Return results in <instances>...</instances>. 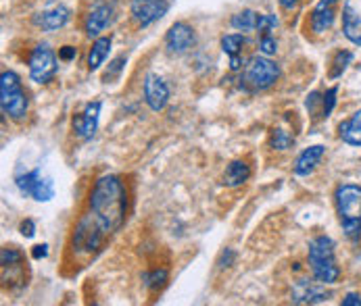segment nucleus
Masks as SVG:
<instances>
[{
    "instance_id": "9",
    "label": "nucleus",
    "mask_w": 361,
    "mask_h": 306,
    "mask_svg": "<svg viewBox=\"0 0 361 306\" xmlns=\"http://www.w3.org/2000/svg\"><path fill=\"white\" fill-rule=\"evenodd\" d=\"M169 8L167 0H132V17L140 27H149L159 21Z\"/></svg>"
},
{
    "instance_id": "22",
    "label": "nucleus",
    "mask_w": 361,
    "mask_h": 306,
    "mask_svg": "<svg viewBox=\"0 0 361 306\" xmlns=\"http://www.w3.org/2000/svg\"><path fill=\"white\" fill-rule=\"evenodd\" d=\"M111 44H113V38L111 36H101L94 40L92 49L88 52V71H99L101 65L106 60L109 52H111Z\"/></svg>"
},
{
    "instance_id": "6",
    "label": "nucleus",
    "mask_w": 361,
    "mask_h": 306,
    "mask_svg": "<svg viewBox=\"0 0 361 306\" xmlns=\"http://www.w3.org/2000/svg\"><path fill=\"white\" fill-rule=\"evenodd\" d=\"M15 186L23 196L34 198L36 203H49L54 198V184L51 177H44L40 169L17 173L15 175Z\"/></svg>"
},
{
    "instance_id": "18",
    "label": "nucleus",
    "mask_w": 361,
    "mask_h": 306,
    "mask_svg": "<svg viewBox=\"0 0 361 306\" xmlns=\"http://www.w3.org/2000/svg\"><path fill=\"white\" fill-rule=\"evenodd\" d=\"M324 153H326V148H324L322 144H315V146L305 148L303 153L297 156V160H295V167H293L295 175L305 177V175L313 173L315 167L319 165V160L324 158Z\"/></svg>"
},
{
    "instance_id": "11",
    "label": "nucleus",
    "mask_w": 361,
    "mask_h": 306,
    "mask_svg": "<svg viewBox=\"0 0 361 306\" xmlns=\"http://www.w3.org/2000/svg\"><path fill=\"white\" fill-rule=\"evenodd\" d=\"M165 46L171 54H184L195 46V30L184 23V21H178L173 23L169 30H167V36H165Z\"/></svg>"
},
{
    "instance_id": "7",
    "label": "nucleus",
    "mask_w": 361,
    "mask_h": 306,
    "mask_svg": "<svg viewBox=\"0 0 361 306\" xmlns=\"http://www.w3.org/2000/svg\"><path fill=\"white\" fill-rule=\"evenodd\" d=\"M30 77L36 84H49L52 77L56 75L59 63H56V54L52 52L49 44H38L32 54H30Z\"/></svg>"
},
{
    "instance_id": "1",
    "label": "nucleus",
    "mask_w": 361,
    "mask_h": 306,
    "mask_svg": "<svg viewBox=\"0 0 361 306\" xmlns=\"http://www.w3.org/2000/svg\"><path fill=\"white\" fill-rule=\"evenodd\" d=\"M128 212V190L119 175L106 173L94 181L88 208L71 236V250L78 256H92L104 242L121 229Z\"/></svg>"
},
{
    "instance_id": "2",
    "label": "nucleus",
    "mask_w": 361,
    "mask_h": 306,
    "mask_svg": "<svg viewBox=\"0 0 361 306\" xmlns=\"http://www.w3.org/2000/svg\"><path fill=\"white\" fill-rule=\"evenodd\" d=\"M334 203L341 227L351 242H360L361 238V186L343 184L334 192Z\"/></svg>"
},
{
    "instance_id": "31",
    "label": "nucleus",
    "mask_w": 361,
    "mask_h": 306,
    "mask_svg": "<svg viewBox=\"0 0 361 306\" xmlns=\"http://www.w3.org/2000/svg\"><path fill=\"white\" fill-rule=\"evenodd\" d=\"M305 106L310 110V115H319L322 117V92H311L305 101Z\"/></svg>"
},
{
    "instance_id": "25",
    "label": "nucleus",
    "mask_w": 361,
    "mask_h": 306,
    "mask_svg": "<svg viewBox=\"0 0 361 306\" xmlns=\"http://www.w3.org/2000/svg\"><path fill=\"white\" fill-rule=\"evenodd\" d=\"M351 60H353V52L349 51H338L336 52V56H334V63H332V69H330V79H338L345 71H347V67L351 65Z\"/></svg>"
},
{
    "instance_id": "28",
    "label": "nucleus",
    "mask_w": 361,
    "mask_h": 306,
    "mask_svg": "<svg viewBox=\"0 0 361 306\" xmlns=\"http://www.w3.org/2000/svg\"><path fill=\"white\" fill-rule=\"evenodd\" d=\"M126 60H128V56L126 54H121V56H117L113 63H111V67H109V71L104 73V82H109V79H115L121 71H123V67H126Z\"/></svg>"
},
{
    "instance_id": "23",
    "label": "nucleus",
    "mask_w": 361,
    "mask_h": 306,
    "mask_svg": "<svg viewBox=\"0 0 361 306\" xmlns=\"http://www.w3.org/2000/svg\"><path fill=\"white\" fill-rule=\"evenodd\" d=\"M259 17H261V13L253 11V8H245V11L236 13L230 23L238 32H255L259 25Z\"/></svg>"
},
{
    "instance_id": "5",
    "label": "nucleus",
    "mask_w": 361,
    "mask_h": 306,
    "mask_svg": "<svg viewBox=\"0 0 361 306\" xmlns=\"http://www.w3.org/2000/svg\"><path fill=\"white\" fill-rule=\"evenodd\" d=\"M280 77V67L269 60L267 56H253L245 69L243 75V86L249 92H263L267 88H271Z\"/></svg>"
},
{
    "instance_id": "34",
    "label": "nucleus",
    "mask_w": 361,
    "mask_h": 306,
    "mask_svg": "<svg viewBox=\"0 0 361 306\" xmlns=\"http://www.w3.org/2000/svg\"><path fill=\"white\" fill-rule=\"evenodd\" d=\"M78 56V51L73 49V46H63L61 51H59V58L61 60H73Z\"/></svg>"
},
{
    "instance_id": "20",
    "label": "nucleus",
    "mask_w": 361,
    "mask_h": 306,
    "mask_svg": "<svg viewBox=\"0 0 361 306\" xmlns=\"http://www.w3.org/2000/svg\"><path fill=\"white\" fill-rule=\"evenodd\" d=\"M247 44L245 36L243 34H228L221 38V51L226 52L230 56V69L232 71H238L243 60H240V52H243V46Z\"/></svg>"
},
{
    "instance_id": "16",
    "label": "nucleus",
    "mask_w": 361,
    "mask_h": 306,
    "mask_svg": "<svg viewBox=\"0 0 361 306\" xmlns=\"http://www.w3.org/2000/svg\"><path fill=\"white\" fill-rule=\"evenodd\" d=\"M336 4L338 0H319L315 4V8L311 11V32L324 34L332 27L336 19Z\"/></svg>"
},
{
    "instance_id": "24",
    "label": "nucleus",
    "mask_w": 361,
    "mask_h": 306,
    "mask_svg": "<svg viewBox=\"0 0 361 306\" xmlns=\"http://www.w3.org/2000/svg\"><path fill=\"white\" fill-rule=\"evenodd\" d=\"M269 144L274 151H288L295 146V136L288 132V129H282V127H274L271 129V138H269Z\"/></svg>"
},
{
    "instance_id": "15",
    "label": "nucleus",
    "mask_w": 361,
    "mask_h": 306,
    "mask_svg": "<svg viewBox=\"0 0 361 306\" xmlns=\"http://www.w3.org/2000/svg\"><path fill=\"white\" fill-rule=\"evenodd\" d=\"M69 19H71V11L63 4H56V6H51V8L38 13L34 17V25L44 30V32H56V30L65 27Z\"/></svg>"
},
{
    "instance_id": "8",
    "label": "nucleus",
    "mask_w": 361,
    "mask_h": 306,
    "mask_svg": "<svg viewBox=\"0 0 361 306\" xmlns=\"http://www.w3.org/2000/svg\"><path fill=\"white\" fill-rule=\"evenodd\" d=\"M99 119H101V102H88L82 113H78L71 121L73 134L80 140H92V136L99 129Z\"/></svg>"
},
{
    "instance_id": "14",
    "label": "nucleus",
    "mask_w": 361,
    "mask_h": 306,
    "mask_svg": "<svg viewBox=\"0 0 361 306\" xmlns=\"http://www.w3.org/2000/svg\"><path fill=\"white\" fill-rule=\"evenodd\" d=\"M330 298V292L324 290V283L319 281H299L293 290V302L295 305H317L326 302Z\"/></svg>"
},
{
    "instance_id": "12",
    "label": "nucleus",
    "mask_w": 361,
    "mask_h": 306,
    "mask_svg": "<svg viewBox=\"0 0 361 306\" xmlns=\"http://www.w3.org/2000/svg\"><path fill=\"white\" fill-rule=\"evenodd\" d=\"M343 32L349 42H353L355 46H361V0H345Z\"/></svg>"
},
{
    "instance_id": "26",
    "label": "nucleus",
    "mask_w": 361,
    "mask_h": 306,
    "mask_svg": "<svg viewBox=\"0 0 361 306\" xmlns=\"http://www.w3.org/2000/svg\"><path fill=\"white\" fill-rule=\"evenodd\" d=\"M167 277H169L167 269H155V271H151V273H145V275H142L145 286H147L149 290H161V288L165 286Z\"/></svg>"
},
{
    "instance_id": "29",
    "label": "nucleus",
    "mask_w": 361,
    "mask_h": 306,
    "mask_svg": "<svg viewBox=\"0 0 361 306\" xmlns=\"http://www.w3.org/2000/svg\"><path fill=\"white\" fill-rule=\"evenodd\" d=\"M276 51H278V42L271 38V34L261 36V40H259V52L263 56H271V54H276Z\"/></svg>"
},
{
    "instance_id": "35",
    "label": "nucleus",
    "mask_w": 361,
    "mask_h": 306,
    "mask_svg": "<svg viewBox=\"0 0 361 306\" xmlns=\"http://www.w3.org/2000/svg\"><path fill=\"white\" fill-rule=\"evenodd\" d=\"M343 306H361V296L360 294H355V292H349L345 298H343Z\"/></svg>"
},
{
    "instance_id": "30",
    "label": "nucleus",
    "mask_w": 361,
    "mask_h": 306,
    "mask_svg": "<svg viewBox=\"0 0 361 306\" xmlns=\"http://www.w3.org/2000/svg\"><path fill=\"white\" fill-rule=\"evenodd\" d=\"M274 27H278V17H276V15H261V17H259L257 32L261 36L269 34Z\"/></svg>"
},
{
    "instance_id": "36",
    "label": "nucleus",
    "mask_w": 361,
    "mask_h": 306,
    "mask_svg": "<svg viewBox=\"0 0 361 306\" xmlns=\"http://www.w3.org/2000/svg\"><path fill=\"white\" fill-rule=\"evenodd\" d=\"M232 258H234V253H232V250H226V253L221 255V260H219V267H221V269H224V267H230Z\"/></svg>"
},
{
    "instance_id": "27",
    "label": "nucleus",
    "mask_w": 361,
    "mask_h": 306,
    "mask_svg": "<svg viewBox=\"0 0 361 306\" xmlns=\"http://www.w3.org/2000/svg\"><path fill=\"white\" fill-rule=\"evenodd\" d=\"M336 94H338V88H336V86L330 88V90H326V92L322 94V119H326V117L332 115V110H334V106H336Z\"/></svg>"
},
{
    "instance_id": "21",
    "label": "nucleus",
    "mask_w": 361,
    "mask_h": 306,
    "mask_svg": "<svg viewBox=\"0 0 361 306\" xmlns=\"http://www.w3.org/2000/svg\"><path fill=\"white\" fill-rule=\"evenodd\" d=\"M251 177V167L245 160H232L224 171V184L228 188H238Z\"/></svg>"
},
{
    "instance_id": "3",
    "label": "nucleus",
    "mask_w": 361,
    "mask_h": 306,
    "mask_svg": "<svg viewBox=\"0 0 361 306\" xmlns=\"http://www.w3.org/2000/svg\"><path fill=\"white\" fill-rule=\"evenodd\" d=\"M310 267L313 273V279L330 286L336 283L341 277V267L336 264L334 256V242L328 236H317L310 244Z\"/></svg>"
},
{
    "instance_id": "13",
    "label": "nucleus",
    "mask_w": 361,
    "mask_h": 306,
    "mask_svg": "<svg viewBox=\"0 0 361 306\" xmlns=\"http://www.w3.org/2000/svg\"><path fill=\"white\" fill-rule=\"evenodd\" d=\"M111 19H113V8H111V4H106V2L94 4V6L90 8V13L86 15V19H84V32H86V36L99 38L104 30L111 25Z\"/></svg>"
},
{
    "instance_id": "17",
    "label": "nucleus",
    "mask_w": 361,
    "mask_h": 306,
    "mask_svg": "<svg viewBox=\"0 0 361 306\" xmlns=\"http://www.w3.org/2000/svg\"><path fill=\"white\" fill-rule=\"evenodd\" d=\"M0 264H2V281L4 286L8 281H17L19 279L15 277V273H21L25 277V260H23V253H19L17 248H2V255H0ZM21 286V283H19Z\"/></svg>"
},
{
    "instance_id": "33",
    "label": "nucleus",
    "mask_w": 361,
    "mask_h": 306,
    "mask_svg": "<svg viewBox=\"0 0 361 306\" xmlns=\"http://www.w3.org/2000/svg\"><path fill=\"white\" fill-rule=\"evenodd\" d=\"M49 256V244H38L32 248V258L40 260V258H47Z\"/></svg>"
},
{
    "instance_id": "4",
    "label": "nucleus",
    "mask_w": 361,
    "mask_h": 306,
    "mask_svg": "<svg viewBox=\"0 0 361 306\" xmlns=\"http://www.w3.org/2000/svg\"><path fill=\"white\" fill-rule=\"evenodd\" d=\"M0 106L2 113L13 121H23L27 115L30 101L15 71H2L0 75Z\"/></svg>"
},
{
    "instance_id": "37",
    "label": "nucleus",
    "mask_w": 361,
    "mask_h": 306,
    "mask_svg": "<svg viewBox=\"0 0 361 306\" xmlns=\"http://www.w3.org/2000/svg\"><path fill=\"white\" fill-rule=\"evenodd\" d=\"M278 2H280V6H282V8L293 11V8L297 6V2H299V0H278Z\"/></svg>"
},
{
    "instance_id": "19",
    "label": "nucleus",
    "mask_w": 361,
    "mask_h": 306,
    "mask_svg": "<svg viewBox=\"0 0 361 306\" xmlns=\"http://www.w3.org/2000/svg\"><path fill=\"white\" fill-rule=\"evenodd\" d=\"M338 138L349 146H361V108L338 125Z\"/></svg>"
},
{
    "instance_id": "32",
    "label": "nucleus",
    "mask_w": 361,
    "mask_h": 306,
    "mask_svg": "<svg viewBox=\"0 0 361 306\" xmlns=\"http://www.w3.org/2000/svg\"><path fill=\"white\" fill-rule=\"evenodd\" d=\"M19 231H21L23 238H34V236H36V223H34L32 219H25V221L19 225Z\"/></svg>"
},
{
    "instance_id": "10",
    "label": "nucleus",
    "mask_w": 361,
    "mask_h": 306,
    "mask_svg": "<svg viewBox=\"0 0 361 306\" xmlns=\"http://www.w3.org/2000/svg\"><path fill=\"white\" fill-rule=\"evenodd\" d=\"M142 92H145V102L155 113L163 110L169 102V86L157 73H147L145 84H142Z\"/></svg>"
}]
</instances>
